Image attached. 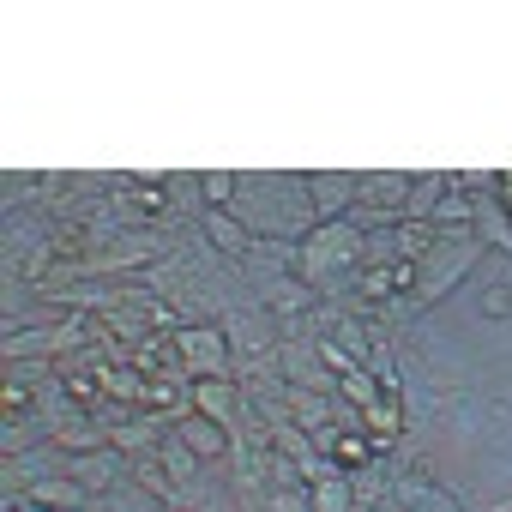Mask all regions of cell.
Here are the masks:
<instances>
[{"label": "cell", "mask_w": 512, "mask_h": 512, "mask_svg": "<svg viewBox=\"0 0 512 512\" xmlns=\"http://www.w3.org/2000/svg\"><path fill=\"white\" fill-rule=\"evenodd\" d=\"M314 350H320V362H326V368H332L338 380H344V374H356V362H350V356H344V350H338L332 338H314Z\"/></svg>", "instance_id": "16"}, {"label": "cell", "mask_w": 512, "mask_h": 512, "mask_svg": "<svg viewBox=\"0 0 512 512\" xmlns=\"http://www.w3.org/2000/svg\"><path fill=\"white\" fill-rule=\"evenodd\" d=\"M157 458H163V470L175 476V488H193V482H199V464H205V458H199L181 434H169V440L157 446ZM211 464H217V458H211Z\"/></svg>", "instance_id": "7"}, {"label": "cell", "mask_w": 512, "mask_h": 512, "mask_svg": "<svg viewBox=\"0 0 512 512\" xmlns=\"http://www.w3.org/2000/svg\"><path fill=\"white\" fill-rule=\"evenodd\" d=\"M133 464H121V452L115 446H97V452H73V464H67V476L73 482H85V494H109V488H121V476H127Z\"/></svg>", "instance_id": "4"}, {"label": "cell", "mask_w": 512, "mask_h": 512, "mask_svg": "<svg viewBox=\"0 0 512 512\" xmlns=\"http://www.w3.org/2000/svg\"><path fill=\"white\" fill-rule=\"evenodd\" d=\"M308 494H314V512H356V488H350L344 476H326V482H314Z\"/></svg>", "instance_id": "11"}, {"label": "cell", "mask_w": 512, "mask_h": 512, "mask_svg": "<svg viewBox=\"0 0 512 512\" xmlns=\"http://www.w3.org/2000/svg\"><path fill=\"white\" fill-rule=\"evenodd\" d=\"M205 229H211V241H217L223 253H235V260H241L247 247H253V241H247V229H241V217H223V211H211V217H205Z\"/></svg>", "instance_id": "12"}, {"label": "cell", "mask_w": 512, "mask_h": 512, "mask_svg": "<svg viewBox=\"0 0 512 512\" xmlns=\"http://www.w3.org/2000/svg\"><path fill=\"white\" fill-rule=\"evenodd\" d=\"M350 199H356V181H350V175H314V181H308V205L320 211V223H326L332 211H344Z\"/></svg>", "instance_id": "6"}, {"label": "cell", "mask_w": 512, "mask_h": 512, "mask_svg": "<svg viewBox=\"0 0 512 512\" xmlns=\"http://www.w3.org/2000/svg\"><path fill=\"white\" fill-rule=\"evenodd\" d=\"M199 193H205V205H211V211H223V205L235 199V175H205V181H199Z\"/></svg>", "instance_id": "15"}, {"label": "cell", "mask_w": 512, "mask_h": 512, "mask_svg": "<svg viewBox=\"0 0 512 512\" xmlns=\"http://www.w3.org/2000/svg\"><path fill=\"white\" fill-rule=\"evenodd\" d=\"M500 205H506V211H512V175H506V181H500Z\"/></svg>", "instance_id": "19"}, {"label": "cell", "mask_w": 512, "mask_h": 512, "mask_svg": "<svg viewBox=\"0 0 512 512\" xmlns=\"http://www.w3.org/2000/svg\"><path fill=\"white\" fill-rule=\"evenodd\" d=\"M338 386H344V392H350V404H356V410H368V404H374V380H368V374H362V368H356V374H344V380H338Z\"/></svg>", "instance_id": "17"}, {"label": "cell", "mask_w": 512, "mask_h": 512, "mask_svg": "<svg viewBox=\"0 0 512 512\" xmlns=\"http://www.w3.org/2000/svg\"><path fill=\"white\" fill-rule=\"evenodd\" d=\"M434 241H440V229H434V223H398V247H404V260H416V266H422V253H434Z\"/></svg>", "instance_id": "13"}, {"label": "cell", "mask_w": 512, "mask_h": 512, "mask_svg": "<svg viewBox=\"0 0 512 512\" xmlns=\"http://www.w3.org/2000/svg\"><path fill=\"white\" fill-rule=\"evenodd\" d=\"M175 434H181L205 464L229 452V428H223V422H211V416H199V410H193V416H181V422H175Z\"/></svg>", "instance_id": "5"}, {"label": "cell", "mask_w": 512, "mask_h": 512, "mask_svg": "<svg viewBox=\"0 0 512 512\" xmlns=\"http://www.w3.org/2000/svg\"><path fill=\"white\" fill-rule=\"evenodd\" d=\"M356 260H362V229H356V223H320V235H308L302 253H296V278H302L308 290L338 296V284H344L350 272H362Z\"/></svg>", "instance_id": "1"}, {"label": "cell", "mask_w": 512, "mask_h": 512, "mask_svg": "<svg viewBox=\"0 0 512 512\" xmlns=\"http://www.w3.org/2000/svg\"><path fill=\"white\" fill-rule=\"evenodd\" d=\"M31 500H43V506H55V512H85V482H73V476H43V482H31Z\"/></svg>", "instance_id": "8"}, {"label": "cell", "mask_w": 512, "mask_h": 512, "mask_svg": "<svg viewBox=\"0 0 512 512\" xmlns=\"http://www.w3.org/2000/svg\"><path fill=\"white\" fill-rule=\"evenodd\" d=\"M362 428H374V446L398 440V428H404V416H398V398H380V404H368V410H362Z\"/></svg>", "instance_id": "10"}, {"label": "cell", "mask_w": 512, "mask_h": 512, "mask_svg": "<svg viewBox=\"0 0 512 512\" xmlns=\"http://www.w3.org/2000/svg\"><path fill=\"white\" fill-rule=\"evenodd\" d=\"M266 512H314L308 482H296V488H266Z\"/></svg>", "instance_id": "14"}, {"label": "cell", "mask_w": 512, "mask_h": 512, "mask_svg": "<svg viewBox=\"0 0 512 512\" xmlns=\"http://www.w3.org/2000/svg\"><path fill=\"white\" fill-rule=\"evenodd\" d=\"M482 308H488V314H506V308H512V296H506V290H488V296H482Z\"/></svg>", "instance_id": "18"}, {"label": "cell", "mask_w": 512, "mask_h": 512, "mask_svg": "<svg viewBox=\"0 0 512 512\" xmlns=\"http://www.w3.org/2000/svg\"><path fill=\"white\" fill-rule=\"evenodd\" d=\"M362 512H398V506H362Z\"/></svg>", "instance_id": "20"}, {"label": "cell", "mask_w": 512, "mask_h": 512, "mask_svg": "<svg viewBox=\"0 0 512 512\" xmlns=\"http://www.w3.org/2000/svg\"><path fill=\"white\" fill-rule=\"evenodd\" d=\"M332 464L338 470H362V464H374V440H368V428H344V434H332Z\"/></svg>", "instance_id": "9"}, {"label": "cell", "mask_w": 512, "mask_h": 512, "mask_svg": "<svg viewBox=\"0 0 512 512\" xmlns=\"http://www.w3.org/2000/svg\"><path fill=\"white\" fill-rule=\"evenodd\" d=\"M175 344H181V362H187V374H205V380H223V374H235V362H229V344H223V332H217V326H181V332H175Z\"/></svg>", "instance_id": "2"}, {"label": "cell", "mask_w": 512, "mask_h": 512, "mask_svg": "<svg viewBox=\"0 0 512 512\" xmlns=\"http://www.w3.org/2000/svg\"><path fill=\"white\" fill-rule=\"evenodd\" d=\"M193 410L211 416V422H223V428H235L241 410H247V392H241L235 374H223V380H199V386H193Z\"/></svg>", "instance_id": "3"}]
</instances>
